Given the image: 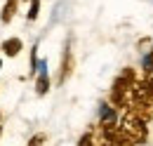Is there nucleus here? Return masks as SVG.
<instances>
[{
    "instance_id": "f257e3e1",
    "label": "nucleus",
    "mask_w": 153,
    "mask_h": 146,
    "mask_svg": "<svg viewBox=\"0 0 153 146\" xmlns=\"http://www.w3.org/2000/svg\"><path fill=\"white\" fill-rule=\"evenodd\" d=\"M0 50H2V54H5V57H17L21 50H24V42H21L19 38H7V40L2 42Z\"/></svg>"
},
{
    "instance_id": "f03ea898",
    "label": "nucleus",
    "mask_w": 153,
    "mask_h": 146,
    "mask_svg": "<svg viewBox=\"0 0 153 146\" xmlns=\"http://www.w3.org/2000/svg\"><path fill=\"white\" fill-rule=\"evenodd\" d=\"M17 14V0H7L5 5H2V14H0V21L2 24H10L12 19Z\"/></svg>"
},
{
    "instance_id": "7ed1b4c3",
    "label": "nucleus",
    "mask_w": 153,
    "mask_h": 146,
    "mask_svg": "<svg viewBox=\"0 0 153 146\" xmlns=\"http://www.w3.org/2000/svg\"><path fill=\"white\" fill-rule=\"evenodd\" d=\"M71 66H73V59H71V52L64 54V61H61V73H59V83H64L68 75H71Z\"/></svg>"
},
{
    "instance_id": "20e7f679",
    "label": "nucleus",
    "mask_w": 153,
    "mask_h": 146,
    "mask_svg": "<svg viewBox=\"0 0 153 146\" xmlns=\"http://www.w3.org/2000/svg\"><path fill=\"white\" fill-rule=\"evenodd\" d=\"M47 90H50V78H47V71H42L38 75V83H36V94H47Z\"/></svg>"
},
{
    "instance_id": "39448f33",
    "label": "nucleus",
    "mask_w": 153,
    "mask_h": 146,
    "mask_svg": "<svg viewBox=\"0 0 153 146\" xmlns=\"http://www.w3.org/2000/svg\"><path fill=\"white\" fill-rule=\"evenodd\" d=\"M40 14V0H31V7H28V21H36Z\"/></svg>"
},
{
    "instance_id": "423d86ee",
    "label": "nucleus",
    "mask_w": 153,
    "mask_h": 146,
    "mask_svg": "<svg viewBox=\"0 0 153 146\" xmlns=\"http://www.w3.org/2000/svg\"><path fill=\"white\" fill-rule=\"evenodd\" d=\"M45 139H47L45 132H38V134H33V137L28 139V144H26V146H42V144H45Z\"/></svg>"
},
{
    "instance_id": "0eeeda50",
    "label": "nucleus",
    "mask_w": 153,
    "mask_h": 146,
    "mask_svg": "<svg viewBox=\"0 0 153 146\" xmlns=\"http://www.w3.org/2000/svg\"><path fill=\"white\" fill-rule=\"evenodd\" d=\"M78 146H92V134H85V137H80V144Z\"/></svg>"
},
{
    "instance_id": "6e6552de",
    "label": "nucleus",
    "mask_w": 153,
    "mask_h": 146,
    "mask_svg": "<svg viewBox=\"0 0 153 146\" xmlns=\"http://www.w3.org/2000/svg\"><path fill=\"white\" fill-rule=\"evenodd\" d=\"M149 69H153V50H151V54H149Z\"/></svg>"
},
{
    "instance_id": "1a4fd4ad",
    "label": "nucleus",
    "mask_w": 153,
    "mask_h": 146,
    "mask_svg": "<svg viewBox=\"0 0 153 146\" xmlns=\"http://www.w3.org/2000/svg\"><path fill=\"white\" fill-rule=\"evenodd\" d=\"M0 69H2V59H0Z\"/></svg>"
},
{
    "instance_id": "9d476101",
    "label": "nucleus",
    "mask_w": 153,
    "mask_h": 146,
    "mask_svg": "<svg viewBox=\"0 0 153 146\" xmlns=\"http://www.w3.org/2000/svg\"><path fill=\"white\" fill-rule=\"evenodd\" d=\"M24 2H26V0H24Z\"/></svg>"
}]
</instances>
